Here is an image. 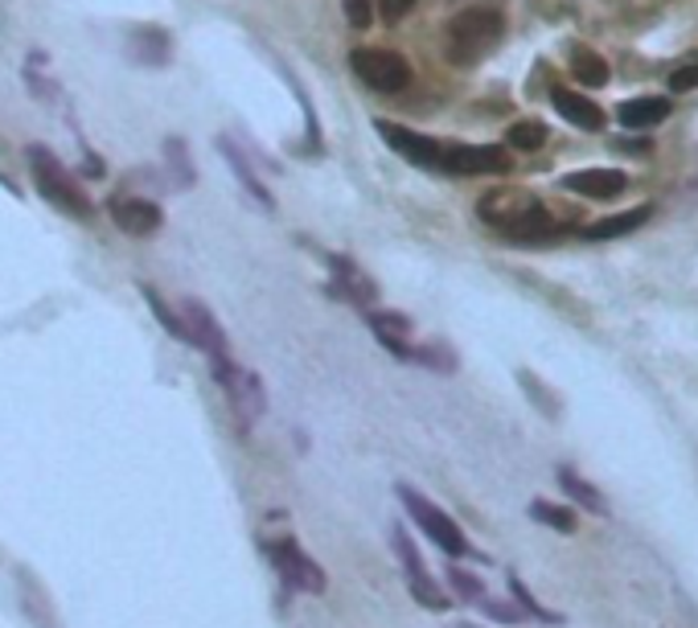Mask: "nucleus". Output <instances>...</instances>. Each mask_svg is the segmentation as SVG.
<instances>
[{"mask_svg": "<svg viewBox=\"0 0 698 628\" xmlns=\"http://www.w3.org/2000/svg\"><path fill=\"white\" fill-rule=\"evenodd\" d=\"M477 214L494 230L513 238V242H546V238L559 235L551 210L527 189H494V193H485L477 202Z\"/></svg>", "mask_w": 698, "mask_h": 628, "instance_id": "nucleus-1", "label": "nucleus"}, {"mask_svg": "<svg viewBox=\"0 0 698 628\" xmlns=\"http://www.w3.org/2000/svg\"><path fill=\"white\" fill-rule=\"evenodd\" d=\"M506 34V17L494 4H469L448 21V58L457 67H477Z\"/></svg>", "mask_w": 698, "mask_h": 628, "instance_id": "nucleus-2", "label": "nucleus"}, {"mask_svg": "<svg viewBox=\"0 0 698 628\" xmlns=\"http://www.w3.org/2000/svg\"><path fill=\"white\" fill-rule=\"evenodd\" d=\"M29 169H34V181H37V193L54 202L58 210H67L74 218H95V205L91 198L83 193V186L70 177V169L50 153V149H42V144H29Z\"/></svg>", "mask_w": 698, "mask_h": 628, "instance_id": "nucleus-3", "label": "nucleus"}, {"mask_svg": "<svg viewBox=\"0 0 698 628\" xmlns=\"http://www.w3.org/2000/svg\"><path fill=\"white\" fill-rule=\"evenodd\" d=\"M394 493H399V501H403L407 513L415 518V526L424 530L427 538L440 546L448 559H460V555L469 559V555H477V550L469 546V538H464V530H460L457 522L436 506V501H427L424 493H415L411 485H394Z\"/></svg>", "mask_w": 698, "mask_h": 628, "instance_id": "nucleus-4", "label": "nucleus"}, {"mask_svg": "<svg viewBox=\"0 0 698 628\" xmlns=\"http://www.w3.org/2000/svg\"><path fill=\"white\" fill-rule=\"evenodd\" d=\"M181 321H186V333H189V345L193 349H202L210 357V370L218 382H226L230 374H235V362H230V349H226V333H222V324L214 321V312L202 305V300H186L181 305Z\"/></svg>", "mask_w": 698, "mask_h": 628, "instance_id": "nucleus-5", "label": "nucleus"}, {"mask_svg": "<svg viewBox=\"0 0 698 628\" xmlns=\"http://www.w3.org/2000/svg\"><path fill=\"white\" fill-rule=\"evenodd\" d=\"M350 67L378 95H399V91L411 86V62L394 50H354Z\"/></svg>", "mask_w": 698, "mask_h": 628, "instance_id": "nucleus-6", "label": "nucleus"}, {"mask_svg": "<svg viewBox=\"0 0 698 628\" xmlns=\"http://www.w3.org/2000/svg\"><path fill=\"white\" fill-rule=\"evenodd\" d=\"M391 546H394V555H399V562H403V576H407V588H411V595H415V604H424V608H431V612L448 608V595L440 592V583H436L431 571L424 567V559H419V550H415L407 530L391 526Z\"/></svg>", "mask_w": 698, "mask_h": 628, "instance_id": "nucleus-7", "label": "nucleus"}, {"mask_svg": "<svg viewBox=\"0 0 698 628\" xmlns=\"http://www.w3.org/2000/svg\"><path fill=\"white\" fill-rule=\"evenodd\" d=\"M268 559H272V567L280 571V579L288 583L292 592L324 595V571L308 559L292 538H275V543H268Z\"/></svg>", "mask_w": 698, "mask_h": 628, "instance_id": "nucleus-8", "label": "nucleus"}, {"mask_svg": "<svg viewBox=\"0 0 698 628\" xmlns=\"http://www.w3.org/2000/svg\"><path fill=\"white\" fill-rule=\"evenodd\" d=\"M378 137L391 144L399 156H407L411 165L419 169H436L443 173V140H431L424 132H411V128H399L394 119H375Z\"/></svg>", "mask_w": 698, "mask_h": 628, "instance_id": "nucleus-9", "label": "nucleus"}, {"mask_svg": "<svg viewBox=\"0 0 698 628\" xmlns=\"http://www.w3.org/2000/svg\"><path fill=\"white\" fill-rule=\"evenodd\" d=\"M443 173H460V177L510 173V156L497 144H443Z\"/></svg>", "mask_w": 698, "mask_h": 628, "instance_id": "nucleus-10", "label": "nucleus"}, {"mask_svg": "<svg viewBox=\"0 0 698 628\" xmlns=\"http://www.w3.org/2000/svg\"><path fill=\"white\" fill-rule=\"evenodd\" d=\"M111 222L120 226L123 235L132 238H149L161 230V222H165V210L149 198H137V193H120V198H111Z\"/></svg>", "mask_w": 698, "mask_h": 628, "instance_id": "nucleus-11", "label": "nucleus"}, {"mask_svg": "<svg viewBox=\"0 0 698 628\" xmlns=\"http://www.w3.org/2000/svg\"><path fill=\"white\" fill-rule=\"evenodd\" d=\"M222 391H226V399H230V407H235V415H239V427L247 431V427L256 424L259 415L268 411V391H263V382H259V374L251 370H239L235 366V374L222 382Z\"/></svg>", "mask_w": 698, "mask_h": 628, "instance_id": "nucleus-12", "label": "nucleus"}, {"mask_svg": "<svg viewBox=\"0 0 698 628\" xmlns=\"http://www.w3.org/2000/svg\"><path fill=\"white\" fill-rule=\"evenodd\" d=\"M563 189H571L579 198H592V202H613L629 189V177L620 169H576L563 177Z\"/></svg>", "mask_w": 698, "mask_h": 628, "instance_id": "nucleus-13", "label": "nucleus"}, {"mask_svg": "<svg viewBox=\"0 0 698 628\" xmlns=\"http://www.w3.org/2000/svg\"><path fill=\"white\" fill-rule=\"evenodd\" d=\"M616 119H620V128H629V132H649V128H658V123L670 119V99H662V95L625 99L616 107Z\"/></svg>", "mask_w": 698, "mask_h": 628, "instance_id": "nucleus-14", "label": "nucleus"}, {"mask_svg": "<svg viewBox=\"0 0 698 628\" xmlns=\"http://www.w3.org/2000/svg\"><path fill=\"white\" fill-rule=\"evenodd\" d=\"M551 103H555V111H559L567 123H576L579 132H600V128H604V111H600L588 95H579V91H563V86H555Z\"/></svg>", "mask_w": 698, "mask_h": 628, "instance_id": "nucleus-15", "label": "nucleus"}, {"mask_svg": "<svg viewBox=\"0 0 698 628\" xmlns=\"http://www.w3.org/2000/svg\"><path fill=\"white\" fill-rule=\"evenodd\" d=\"M653 218V205H632V210H625V214H613V218H600L592 222V226H583L579 235L588 238V242H604V238H620V235H632L637 226H646V222Z\"/></svg>", "mask_w": 698, "mask_h": 628, "instance_id": "nucleus-16", "label": "nucleus"}, {"mask_svg": "<svg viewBox=\"0 0 698 628\" xmlns=\"http://www.w3.org/2000/svg\"><path fill=\"white\" fill-rule=\"evenodd\" d=\"M218 149H222V156H226V165H230V173H235V177L242 181V189H247V193H251V198H256V202L263 205V210H275L272 189H268V186H263V181L256 177V169L247 165V156H242L239 144H235L230 137H218Z\"/></svg>", "mask_w": 698, "mask_h": 628, "instance_id": "nucleus-17", "label": "nucleus"}, {"mask_svg": "<svg viewBox=\"0 0 698 628\" xmlns=\"http://www.w3.org/2000/svg\"><path fill=\"white\" fill-rule=\"evenodd\" d=\"M128 50H132V62H144V67H165L169 62V37L153 29V25H144L137 34L128 37Z\"/></svg>", "mask_w": 698, "mask_h": 628, "instance_id": "nucleus-18", "label": "nucleus"}, {"mask_svg": "<svg viewBox=\"0 0 698 628\" xmlns=\"http://www.w3.org/2000/svg\"><path fill=\"white\" fill-rule=\"evenodd\" d=\"M559 485H563V493L576 501L579 510H588V513H604V497H600L583 476L571 469V464H559Z\"/></svg>", "mask_w": 698, "mask_h": 628, "instance_id": "nucleus-19", "label": "nucleus"}, {"mask_svg": "<svg viewBox=\"0 0 698 628\" xmlns=\"http://www.w3.org/2000/svg\"><path fill=\"white\" fill-rule=\"evenodd\" d=\"M530 518L534 522H543V526H551V530H559V534H576L579 530V518H576V510H567V506H555V501H530Z\"/></svg>", "mask_w": 698, "mask_h": 628, "instance_id": "nucleus-20", "label": "nucleus"}, {"mask_svg": "<svg viewBox=\"0 0 698 628\" xmlns=\"http://www.w3.org/2000/svg\"><path fill=\"white\" fill-rule=\"evenodd\" d=\"M571 74L583 86H604L608 83V62L596 50H576L571 54Z\"/></svg>", "mask_w": 698, "mask_h": 628, "instance_id": "nucleus-21", "label": "nucleus"}, {"mask_svg": "<svg viewBox=\"0 0 698 628\" xmlns=\"http://www.w3.org/2000/svg\"><path fill=\"white\" fill-rule=\"evenodd\" d=\"M506 144L518 149V153H534V149H543L546 123H539V119H518V123H510V132H506Z\"/></svg>", "mask_w": 698, "mask_h": 628, "instance_id": "nucleus-22", "label": "nucleus"}, {"mask_svg": "<svg viewBox=\"0 0 698 628\" xmlns=\"http://www.w3.org/2000/svg\"><path fill=\"white\" fill-rule=\"evenodd\" d=\"M510 595L518 600V608L527 612L530 620H543V625H563V620H567V616H559V612L543 608V604H539V600L527 592V583H522L518 576H510Z\"/></svg>", "mask_w": 698, "mask_h": 628, "instance_id": "nucleus-23", "label": "nucleus"}, {"mask_svg": "<svg viewBox=\"0 0 698 628\" xmlns=\"http://www.w3.org/2000/svg\"><path fill=\"white\" fill-rule=\"evenodd\" d=\"M144 300L153 305V312H156V321H161V329H165V333H173L177 341H186V345H189V333H186V321H181V312H173V308L165 305V300H161V296H156L153 288H144Z\"/></svg>", "mask_w": 698, "mask_h": 628, "instance_id": "nucleus-24", "label": "nucleus"}, {"mask_svg": "<svg viewBox=\"0 0 698 628\" xmlns=\"http://www.w3.org/2000/svg\"><path fill=\"white\" fill-rule=\"evenodd\" d=\"M165 156H169V165L177 169V186H193V169H189V149L181 137H169L165 140Z\"/></svg>", "mask_w": 698, "mask_h": 628, "instance_id": "nucleus-25", "label": "nucleus"}, {"mask_svg": "<svg viewBox=\"0 0 698 628\" xmlns=\"http://www.w3.org/2000/svg\"><path fill=\"white\" fill-rule=\"evenodd\" d=\"M448 583L457 588V595L464 604H481L485 600V588H481L477 576H469V571H460V567H448Z\"/></svg>", "mask_w": 698, "mask_h": 628, "instance_id": "nucleus-26", "label": "nucleus"}, {"mask_svg": "<svg viewBox=\"0 0 698 628\" xmlns=\"http://www.w3.org/2000/svg\"><path fill=\"white\" fill-rule=\"evenodd\" d=\"M411 362H424V366H431V370H443V374L457 370V357L448 354L443 345H424V349H415V357H411Z\"/></svg>", "mask_w": 698, "mask_h": 628, "instance_id": "nucleus-27", "label": "nucleus"}, {"mask_svg": "<svg viewBox=\"0 0 698 628\" xmlns=\"http://www.w3.org/2000/svg\"><path fill=\"white\" fill-rule=\"evenodd\" d=\"M341 9H345V21H350L354 29H366V25H370V17H375L370 0H341Z\"/></svg>", "mask_w": 698, "mask_h": 628, "instance_id": "nucleus-28", "label": "nucleus"}, {"mask_svg": "<svg viewBox=\"0 0 698 628\" xmlns=\"http://www.w3.org/2000/svg\"><path fill=\"white\" fill-rule=\"evenodd\" d=\"M695 86H698V62H686V67H678L674 74H670V91H674V95L695 91Z\"/></svg>", "mask_w": 698, "mask_h": 628, "instance_id": "nucleus-29", "label": "nucleus"}, {"mask_svg": "<svg viewBox=\"0 0 698 628\" xmlns=\"http://www.w3.org/2000/svg\"><path fill=\"white\" fill-rule=\"evenodd\" d=\"M415 9V0H378V13H382V21H403Z\"/></svg>", "mask_w": 698, "mask_h": 628, "instance_id": "nucleus-30", "label": "nucleus"}, {"mask_svg": "<svg viewBox=\"0 0 698 628\" xmlns=\"http://www.w3.org/2000/svg\"><path fill=\"white\" fill-rule=\"evenodd\" d=\"M522 382H527V394H534V399H539V407H543V411H551V415H555V411H559V407H555V403H551V399H546V394H543V387H539V382H534V378H530L527 370H522Z\"/></svg>", "mask_w": 698, "mask_h": 628, "instance_id": "nucleus-31", "label": "nucleus"}, {"mask_svg": "<svg viewBox=\"0 0 698 628\" xmlns=\"http://www.w3.org/2000/svg\"><path fill=\"white\" fill-rule=\"evenodd\" d=\"M616 149H625V153H637V156H646L649 153V140H620Z\"/></svg>", "mask_w": 698, "mask_h": 628, "instance_id": "nucleus-32", "label": "nucleus"}]
</instances>
